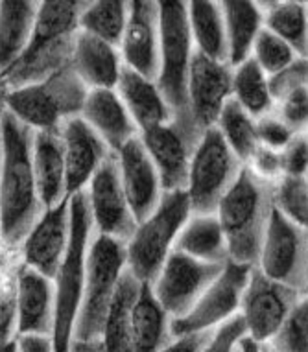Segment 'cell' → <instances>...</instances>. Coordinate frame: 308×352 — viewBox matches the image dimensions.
<instances>
[{
  "instance_id": "6da1fadb",
  "label": "cell",
  "mask_w": 308,
  "mask_h": 352,
  "mask_svg": "<svg viewBox=\"0 0 308 352\" xmlns=\"http://www.w3.org/2000/svg\"><path fill=\"white\" fill-rule=\"evenodd\" d=\"M0 236L8 248L23 243L30 229L45 212L32 168L34 131L12 115L0 116Z\"/></svg>"
},
{
  "instance_id": "7a4b0ae2",
  "label": "cell",
  "mask_w": 308,
  "mask_h": 352,
  "mask_svg": "<svg viewBox=\"0 0 308 352\" xmlns=\"http://www.w3.org/2000/svg\"><path fill=\"white\" fill-rule=\"evenodd\" d=\"M85 0L39 2L34 34L24 54L2 72L10 89L37 83L70 63Z\"/></svg>"
},
{
  "instance_id": "3957f363",
  "label": "cell",
  "mask_w": 308,
  "mask_h": 352,
  "mask_svg": "<svg viewBox=\"0 0 308 352\" xmlns=\"http://www.w3.org/2000/svg\"><path fill=\"white\" fill-rule=\"evenodd\" d=\"M274 208V186L256 179L244 166L239 181L214 212L226 236L231 262L248 267L256 266Z\"/></svg>"
},
{
  "instance_id": "277c9868",
  "label": "cell",
  "mask_w": 308,
  "mask_h": 352,
  "mask_svg": "<svg viewBox=\"0 0 308 352\" xmlns=\"http://www.w3.org/2000/svg\"><path fill=\"white\" fill-rule=\"evenodd\" d=\"M70 208V242L63 264L54 277V352H70L74 340V324L80 310L85 280V260L93 226L89 216L85 190L69 197Z\"/></svg>"
},
{
  "instance_id": "5b68a950",
  "label": "cell",
  "mask_w": 308,
  "mask_h": 352,
  "mask_svg": "<svg viewBox=\"0 0 308 352\" xmlns=\"http://www.w3.org/2000/svg\"><path fill=\"white\" fill-rule=\"evenodd\" d=\"M87 93L69 63L47 80L10 89L6 113L34 133H59L65 122L80 116Z\"/></svg>"
},
{
  "instance_id": "8992f818",
  "label": "cell",
  "mask_w": 308,
  "mask_h": 352,
  "mask_svg": "<svg viewBox=\"0 0 308 352\" xmlns=\"http://www.w3.org/2000/svg\"><path fill=\"white\" fill-rule=\"evenodd\" d=\"M190 214V201L185 190L164 192L155 210L137 223L124 248L126 270L142 286H150L155 280Z\"/></svg>"
},
{
  "instance_id": "52a82bcc",
  "label": "cell",
  "mask_w": 308,
  "mask_h": 352,
  "mask_svg": "<svg viewBox=\"0 0 308 352\" xmlns=\"http://www.w3.org/2000/svg\"><path fill=\"white\" fill-rule=\"evenodd\" d=\"M126 272V248L111 238L93 234L85 260V280L74 340H102L111 300L115 297L122 273ZM72 340V341H74Z\"/></svg>"
},
{
  "instance_id": "ba28073f",
  "label": "cell",
  "mask_w": 308,
  "mask_h": 352,
  "mask_svg": "<svg viewBox=\"0 0 308 352\" xmlns=\"http://www.w3.org/2000/svg\"><path fill=\"white\" fill-rule=\"evenodd\" d=\"M159 10V72L155 78L174 118H190L186 83L194 58L186 2H157Z\"/></svg>"
},
{
  "instance_id": "9c48e42d",
  "label": "cell",
  "mask_w": 308,
  "mask_h": 352,
  "mask_svg": "<svg viewBox=\"0 0 308 352\" xmlns=\"http://www.w3.org/2000/svg\"><path fill=\"white\" fill-rule=\"evenodd\" d=\"M244 162L234 155L216 127L205 129L192 153L186 196L192 214H214L226 194L239 181Z\"/></svg>"
},
{
  "instance_id": "30bf717a",
  "label": "cell",
  "mask_w": 308,
  "mask_h": 352,
  "mask_svg": "<svg viewBox=\"0 0 308 352\" xmlns=\"http://www.w3.org/2000/svg\"><path fill=\"white\" fill-rule=\"evenodd\" d=\"M256 270L264 277L305 294L308 286V231L274 208Z\"/></svg>"
},
{
  "instance_id": "8fae6325",
  "label": "cell",
  "mask_w": 308,
  "mask_h": 352,
  "mask_svg": "<svg viewBox=\"0 0 308 352\" xmlns=\"http://www.w3.org/2000/svg\"><path fill=\"white\" fill-rule=\"evenodd\" d=\"M251 270L253 267L240 266L227 260L220 275L201 294L196 305L183 318L168 321L170 336L181 338V336L210 332L221 323H226L227 319L240 314V302Z\"/></svg>"
},
{
  "instance_id": "7c38bea8",
  "label": "cell",
  "mask_w": 308,
  "mask_h": 352,
  "mask_svg": "<svg viewBox=\"0 0 308 352\" xmlns=\"http://www.w3.org/2000/svg\"><path fill=\"white\" fill-rule=\"evenodd\" d=\"M226 264H205L174 249L148 288L168 321H174L196 305Z\"/></svg>"
},
{
  "instance_id": "4fadbf2b",
  "label": "cell",
  "mask_w": 308,
  "mask_h": 352,
  "mask_svg": "<svg viewBox=\"0 0 308 352\" xmlns=\"http://www.w3.org/2000/svg\"><path fill=\"white\" fill-rule=\"evenodd\" d=\"M139 137L157 170L163 192L185 190L192 153L201 137L192 118H172L168 124L140 131Z\"/></svg>"
},
{
  "instance_id": "5bb4252c",
  "label": "cell",
  "mask_w": 308,
  "mask_h": 352,
  "mask_svg": "<svg viewBox=\"0 0 308 352\" xmlns=\"http://www.w3.org/2000/svg\"><path fill=\"white\" fill-rule=\"evenodd\" d=\"M85 197L94 234L117 240L126 245L133 234L137 221L129 210L128 199L122 190L115 153L105 159L93 179L89 181Z\"/></svg>"
},
{
  "instance_id": "9a60e30c",
  "label": "cell",
  "mask_w": 308,
  "mask_h": 352,
  "mask_svg": "<svg viewBox=\"0 0 308 352\" xmlns=\"http://www.w3.org/2000/svg\"><path fill=\"white\" fill-rule=\"evenodd\" d=\"M302 295L297 289L264 277L253 267L240 302V316L248 327V338L266 345Z\"/></svg>"
},
{
  "instance_id": "2e32d148",
  "label": "cell",
  "mask_w": 308,
  "mask_h": 352,
  "mask_svg": "<svg viewBox=\"0 0 308 352\" xmlns=\"http://www.w3.org/2000/svg\"><path fill=\"white\" fill-rule=\"evenodd\" d=\"M233 67L194 52L186 83L188 115L199 131L216 126L223 105L231 100Z\"/></svg>"
},
{
  "instance_id": "e0dca14e",
  "label": "cell",
  "mask_w": 308,
  "mask_h": 352,
  "mask_svg": "<svg viewBox=\"0 0 308 352\" xmlns=\"http://www.w3.org/2000/svg\"><path fill=\"white\" fill-rule=\"evenodd\" d=\"M70 242V208L65 199L47 208L21 243L23 266L54 280L63 264Z\"/></svg>"
},
{
  "instance_id": "ac0fdd59",
  "label": "cell",
  "mask_w": 308,
  "mask_h": 352,
  "mask_svg": "<svg viewBox=\"0 0 308 352\" xmlns=\"http://www.w3.org/2000/svg\"><path fill=\"white\" fill-rule=\"evenodd\" d=\"M118 52L126 69L155 80L159 72V10L157 2H128V23Z\"/></svg>"
},
{
  "instance_id": "d6986e66",
  "label": "cell",
  "mask_w": 308,
  "mask_h": 352,
  "mask_svg": "<svg viewBox=\"0 0 308 352\" xmlns=\"http://www.w3.org/2000/svg\"><path fill=\"white\" fill-rule=\"evenodd\" d=\"M122 190L137 223L150 216L163 197L159 173L140 137H135L115 153Z\"/></svg>"
},
{
  "instance_id": "ffe728a7",
  "label": "cell",
  "mask_w": 308,
  "mask_h": 352,
  "mask_svg": "<svg viewBox=\"0 0 308 352\" xmlns=\"http://www.w3.org/2000/svg\"><path fill=\"white\" fill-rule=\"evenodd\" d=\"M59 135L63 142L67 197H70L87 188L89 181L113 151L80 116L65 122Z\"/></svg>"
},
{
  "instance_id": "44dd1931",
  "label": "cell",
  "mask_w": 308,
  "mask_h": 352,
  "mask_svg": "<svg viewBox=\"0 0 308 352\" xmlns=\"http://www.w3.org/2000/svg\"><path fill=\"white\" fill-rule=\"evenodd\" d=\"M17 336H52L54 283L41 273L23 266L15 277Z\"/></svg>"
},
{
  "instance_id": "7402d4cb",
  "label": "cell",
  "mask_w": 308,
  "mask_h": 352,
  "mask_svg": "<svg viewBox=\"0 0 308 352\" xmlns=\"http://www.w3.org/2000/svg\"><path fill=\"white\" fill-rule=\"evenodd\" d=\"M80 118L104 140L113 153H117L126 142L139 137V127L135 126L115 89L89 91L80 111Z\"/></svg>"
},
{
  "instance_id": "603a6c76",
  "label": "cell",
  "mask_w": 308,
  "mask_h": 352,
  "mask_svg": "<svg viewBox=\"0 0 308 352\" xmlns=\"http://www.w3.org/2000/svg\"><path fill=\"white\" fill-rule=\"evenodd\" d=\"M70 69L89 91L117 89L124 63L117 47L78 32L70 56Z\"/></svg>"
},
{
  "instance_id": "cb8c5ba5",
  "label": "cell",
  "mask_w": 308,
  "mask_h": 352,
  "mask_svg": "<svg viewBox=\"0 0 308 352\" xmlns=\"http://www.w3.org/2000/svg\"><path fill=\"white\" fill-rule=\"evenodd\" d=\"M32 168L43 208H52L67 197L63 142L59 133L37 131L32 137Z\"/></svg>"
},
{
  "instance_id": "d4e9b609",
  "label": "cell",
  "mask_w": 308,
  "mask_h": 352,
  "mask_svg": "<svg viewBox=\"0 0 308 352\" xmlns=\"http://www.w3.org/2000/svg\"><path fill=\"white\" fill-rule=\"evenodd\" d=\"M117 94L140 131L168 124L174 115L164 102L155 80L144 78L124 67L117 83Z\"/></svg>"
},
{
  "instance_id": "484cf974",
  "label": "cell",
  "mask_w": 308,
  "mask_h": 352,
  "mask_svg": "<svg viewBox=\"0 0 308 352\" xmlns=\"http://www.w3.org/2000/svg\"><path fill=\"white\" fill-rule=\"evenodd\" d=\"M174 249L205 264H226L229 260L226 236L216 214H190L175 238Z\"/></svg>"
},
{
  "instance_id": "4316f807",
  "label": "cell",
  "mask_w": 308,
  "mask_h": 352,
  "mask_svg": "<svg viewBox=\"0 0 308 352\" xmlns=\"http://www.w3.org/2000/svg\"><path fill=\"white\" fill-rule=\"evenodd\" d=\"M39 2L4 0L0 2V74L15 65L34 34Z\"/></svg>"
},
{
  "instance_id": "83f0119b",
  "label": "cell",
  "mask_w": 308,
  "mask_h": 352,
  "mask_svg": "<svg viewBox=\"0 0 308 352\" xmlns=\"http://www.w3.org/2000/svg\"><path fill=\"white\" fill-rule=\"evenodd\" d=\"M142 288L144 286L128 270L122 273L105 319L104 336H102L105 352H131L135 306Z\"/></svg>"
},
{
  "instance_id": "f1b7e54d",
  "label": "cell",
  "mask_w": 308,
  "mask_h": 352,
  "mask_svg": "<svg viewBox=\"0 0 308 352\" xmlns=\"http://www.w3.org/2000/svg\"><path fill=\"white\" fill-rule=\"evenodd\" d=\"M220 4L226 23L227 61L231 67H236L251 58L255 39L264 28V17L256 2L227 0Z\"/></svg>"
},
{
  "instance_id": "f546056e",
  "label": "cell",
  "mask_w": 308,
  "mask_h": 352,
  "mask_svg": "<svg viewBox=\"0 0 308 352\" xmlns=\"http://www.w3.org/2000/svg\"><path fill=\"white\" fill-rule=\"evenodd\" d=\"M186 19L194 50L214 61H227L226 23L220 2L196 0L186 2Z\"/></svg>"
},
{
  "instance_id": "4dcf8cb0",
  "label": "cell",
  "mask_w": 308,
  "mask_h": 352,
  "mask_svg": "<svg viewBox=\"0 0 308 352\" xmlns=\"http://www.w3.org/2000/svg\"><path fill=\"white\" fill-rule=\"evenodd\" d=\"M270 30L297 54L308 58V2L301 0H267L256 2Z\"/></svg>"
},
{
  "instance_id": "1f68e13d",
  "label": "cell",
  "mask_w": 308,
  "mask_h": 352,
  "mask_svg": "<svg viewBox=\"0 0 308 352\" xmlns=\"http://www.w3.org/2000/svg\"><path fill=\"white\" fill-rule=\"evenodd\" d=\"M231 89H233L231 98L255 120L274 111L275 104L270 93L267 76L251 58L233 67Z\"/></svg>"
},
{
  "instance_id": "d6a6232c",
  "label": "cell",
  "mask_w": 308,
  "mask_h": 352,
  "mask_svg": "<svg viewBox=\"0 0 308 352\" xmlns=\"http://www.w3.org/2000/svg\"><path fill=\"white\" fill-rule=\"evenodd\" d=\"M170 340L168 318L151 297L150 288L144 286L135 306L131 352H159Z\"/></svg>"
},
{
  "instance_id": "836d02e7",
  "label": "cell",
  "mask_w": 308,
  "mask_h": 352,
  "mask_svg": "<svg viewBox=\"0 0 308 352\" xmlns=\"http://www.w3.org/2000/svg\"><path fill=\"white\" fill-rule=\"evenodd\" d=\"M128 23V2L122 0H94L85 2L80 15V32L117 47L122 41Z\"/></svg>"
},
{
  "instance_id": "e575fe53",
  "label": "cell",
  "mask_w": 308,
  "mask_h": 352,
  "mask_svg": "<svg viewBox=\"0 0 308 352\" xmlns=\"http://www.w3.org/2000/svg\"><path fill=\"white\" fill-rule=\"evenodd\" d=\"M216 129L220 131L227 146L233 150V153L240 161H250V157L255 153L258 148V139H256V120L251 115H248L233 98L229 100L223 109H221L218 120H216Z\"/></svg>"
},
{
  "instance_id": "d590c367",
  "label": "cell",
  "mask_w": 308,
  "mask_h": 352,
  "mask_svg": "<svg viewBox=\"0 0 308 352\" xmlns=\"http://www.w3.org/2000/svg\"><path fill=\"white\" fill-rule=\"evenodd\" d=\"M272 352H308V297L302 295L266 343Z\"/></svg>"
},
{
  "instance_id": "8d00e7d4",
  "label": "cell",
  "mask_w": 308,
  "mask_h": 352,
  "mask_svg": "<svg viewBox=\"0 0 308 352\" xmlns=\"http://www.w3.org/2000/svg\"><path fill=\"white\" fill-rule=\"evenodd\" d=\"M275 208L308 231V188L305 177H283L274 186Z\"/></svg>"
},
{
  "instance_id": "74e56055",
  "label": "cell",
  "mask_w": 308,
  "mask_h": 352,
  "mask_svg": "<svg viewBox=\"0 0 308 352\" xmlns=\"http://www.w3.org/2000/svg\"><path fill=\"white\" fill-rule=\"evenodd\" d=\"M251 59L270 78V76L286 69L294 59H297V54L270 30L262 28L258 37L255 39L253 50H251Z\"/></svg>"
},
{
  "instance_id": "f35d334b",
  "label": "cell",
  "mask_w": 308,
  "mask_h": 352,
  "mask_svg": "<svg viewBox=\"0 0 308 352\" xmlns=\"http://www.w3.org/2000/svg\"><path fill=\"white\" fill-rule=\"evenodd\" d=\"M248 338V327L240 314L209 332L201 352H239L240 343Z\"/></svg>"
},
{
  "instance_id": "ab89813d",
  "label": "cell",
  "mask_w": 308,
  "mask_h": 352,
  "mask_svg": "<svg viewBox=\"0 0 308 352\" xmlns=\"http://www.w3.org/2000/svg\"><path fill=\"white\" fill-rule=\"evenodd\" d=\"M274 113L290 127L294 133H307L308 131V87H301L274 107Z\"/></svg>"
},
{
  "instance_id": "60d3db41",
  "label": "cell",
  "mask_w": 308,
  "mask_h": 352,
  "mask_svg": "<svg viewBox=\"0 0 308 352\" xmlns=\"http://www.w3.org/2000/svg\"><path fill=\"white\" fill-rule=\"evenodd\" d=\"M267 83H270V93H272L274 104H277L279 100L297 89L308 87V58L294 59L286 69L270 76Z\"/></svg>"
},
{
  "instance_id": "b9f144b4",
  "label": "cell",
  "mask_w": 308,
  "mask_h": 352,
  "mask_svg": "<svg viewBox=\"0 0 308 352\" xmlns=\"http://www.w3.org/2000/svg\"><path fill=\"white\" fill-rule=\"evenodd\" d=\"M245 168L250 170L256 179L264 181L267 185L275 186L283 177V161H280V151L270 150L264 146H258L255 153L250 157V161L245 162Z\"/></svg>"
},
{
  "instance_id": "7bdbcfd3",
  "label": "cell",
  "mask_w": 308,
  "mask_h": 352,
  "mask_svg": "<svg viewBox=\"0 0 308 352\" xmlns=\"http://www.w3.org/2000/svg\"><path fill=\"white\" fill-rule=\"evenodd\" d=\"M294 135L296 133L275 115L274 111L256 118V139H258V144L264 148L280 151L290 142Z\"/></svg>"
},
{
  "instance_id": "ee69618b",
  "label": "cell",
  "mask_w": 308,
  "mask_h": 352,
  "mask_svg": "<svg viewBox=\"0 0 308 352\" xmlns=\"http://www.w3.org/2000/svg\"><path fill=\"white\" fill-rule=\"evenodd\" d=\"M17 340V292L15 278L0 288V346Z\"/></svg>"
},
{
  "instance_id": "f6af8a7d",
  "label": "cell",
  "mask_w": 308,
  "mask_h": 352,
  "mask_svg": "<svg viewBox=\"0 0 308 352\" xmlns=\"http://www.w3.org/2000/svg\"><path fill=\"white\" fill-rule=\"evenodd\" d=\"M285 177H305L308 173V137L296 133L290 142L280 150Z\"/></svg>"
},
{
  "instance_id": "bcb514c9",
  "label": "cell",
  "mask_w": 308,
  "mask_h": 352,
  "mask_svg": "<svg viewBox=\"0 0 308 352\" xmlns=\"http://www.w3.org/2000/svg\"><path fill=\"white\" fill-rule=\"evenodd\" d=\"M207 338H209V332L172 338V340H170L159 352H201Z\"/></svg>"
},
{
  "instance_id": "7dc6e473",
  "label": "cell",
  "mask_w": 308,
  "mask_h": 352,
  "mask_svg": "<svg viewBox=\"0 0 308 352\" xmlns=\"http://www.w3.org/2000/svg\"><path fill=\"white\" fill-rule=\"evenodd\" d=\"M15 352H54L52 340L47 336H17Z\"/></svg>"
},
{
  "instance_id": "c3c4849f",
  "label": "cell",
  "mask_w": 308,
  "mask_h": 352,
  "mask_svg": "<svg viewBox=\"0 0 308 352\" xmlns=\"http://www.w3.org/2000/svg\"><path fill=\"white\" fill-rule=\"evenodd\" d=\"M70 352H105V346L102 340H91V341H72Z\"/></svg>"
},
{
  "instance_id": "681fc988",
  "label": "cell",
  "mask_w": 308,
  "mask_h": 352,
  "mask_svg": "<svg viewBox=\"0 0 308 352\" xmlns=\"http://www.w3.org/2000/svg\"><path fill=\"white\" fill-rule=\"evenodd\" d=\"M8 93H10V87H8V83H6V81H4V78L0 76V116L6 113Z\"/></svg>"
},
{
  "instance_id": "f907efd6",
  "label": "cell",
  "mask_w": 308,
  "mask_h": 352,
  "mask_svg": "<svg viewBox=\"0 0 308 352\" xmlns=\"http://www.w3.org/2000/svg\"><path fill=\"white\" fill-rule=\"evenodd\" d=\"M256 351H258V343L251 340V338H245V340L240 343V352H256Z\"/></svg>"
},
{
  "instance_id": "816d5d0a",
  "label": "cell",
  "mask_w": 308,
  "mask_h": 352,
  "mask_svg": "<svg viewBox=\"0 0 308 352\" xmlns=\"http://www.w3.org/2000/svg\"><path fill=\"white\" fill-rule=\"evenodd\" d=\"M0 352H15V341L8 343V345L0 346Z\"/></svg>"
},
{
  "instance_id": "f5cc1de1",
  "label": "cell",
  "mask_w": 308,
  "mask_h": 352,
  "mask_svg": "<svg viewBox=\"0 0 308 352\" xmlns=\"http://www.w3.org/2000/svg\"><path fill=\"white\" fill-rule=\"evenodd\" d=\"M256 352H272V351L267 349V345H261V343H258V351Z\"/></svg>"
},
{
  "instance_id": "db71d44e",
  "label": "cell",
  "mask_w": 308,
  "mask_h": 352,
  "mask_svg": "<svg viewBox=\"0 0 308 352\" xmlns=\"http://www.w3.org/2000/svg\"><path fill=\"white\" fill-rule=\"evenodd\" d=\"M0 144H2V124H0Z\"/></svg>"
},
{
  "instance_id": "11a10c76",
  "label": "cell",
  "mask_w": 308,
  "mask_h": 352,
  "mask_svg": "<svg viewBox=\"0 0 308 352\" xmlns=\"http://www.w3.org/2000/svg\"><path fill=\"white\" fill-rule=\"evenodd\" d=\"M305 185H307V188H308V173L305 175Z\"/></svg>"
},
{
  "instance_id": "9f6ffc18",
  "label": "cell",
  "mask_w": 308,
  "mask_h": 352,
  "mask_svg": "<svg viewBox=\"0 0 308 352\" xmlns=\"http://www.w3.org/2000/svg\"><path fill=\"white\" fill-rule=\"evenodd\" d=\"M305 295H307V297H308V286H307V289H305Z\"/></svg>"
},
{
  "instance_id": "6f0895ef",
  "label": "cell",
  "mask_w": 308,
  "mask_h": 352,
  "mask_svg": "<svg viewBox=\"0 0 308 352\" xmlns=\"http://www.w3.org/2000/svg\"><path fill=\"white\" fill-rule=\"evenodd\" d=\"M307 137H308V131H307Z\"/></svg>"
},
{
  "instance_id": "680465c9",
  "label": "cell",
  "mask_w": 308,
  "mask_h": 352,
  "mask_svg": "<svg viewBox=\"0 0 308 352\" xmlns=\"http://www.w3.org/2000/svg\"><path fill=\"white\" fill-rule=\"evenodd\" d=\"M239 352H240V349H239Z\"/></svg>"
}]
</instances>
